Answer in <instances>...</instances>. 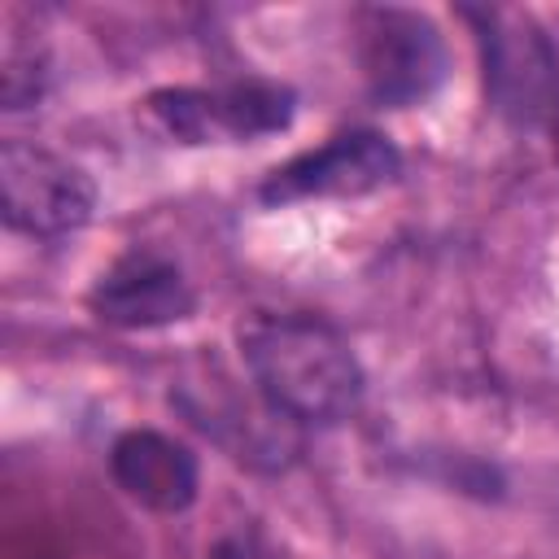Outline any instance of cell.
<instances>
[{
  "instance_id": "1",
  "label": "cell",
  "mask_w": 559,
  "mask_h": 559,
  "mask_svg": "<svg viewBox=\"0 0 559 559\" xmlns=\"http://www.w3.org/2000/svg\"><path fill=\"white\" fill-rule=\"evenodd\" d=\"M240 345L258 393L293 424H336L362 397L354 349L310 314H258L240 328Z\"/></svg>"
},
{
  "instance_id": "2",
  "label": "cell",
  "mask_w": 559,
  "mask_h": 559,
  "mask_svg": "<svg viewBox=\"0 0 559 559\" xmlns=\"http://www.w3.org/2000/svg\"><path fill=\"white\" fill-rule=\"evenodd\" d=\"M0 205L4 223L26 236H66L92 218L96 188L83 166L66 162L26 140H4L0 148Z\"/></svg>"
},
{
  "instance_id": "3",
  "label": "cell",
  "mask_w": 559,
  "mask_h": 559,
  "mask_svg": "<svg viewBox=\"0 0 559 559\" xmlns=\"http://www.w3.org/2000/svg\"><path fill=\"white\" fill-rule=\"evenodd\" d=\"M358 35L362 74L380 105H415L445 79V44L424 13L367 9Z\"/></svg>"
},
{
  "instance_id": "4",
  "label": "cell",
  "mask_w": 559,
  "mask_h": 559,
  "mask_svg": "<svg viewBox=\"0 0 559 559\" xmlns=\"http://www.w3.org/2000/svg\"><path fill=\"white\" fill-rule=\"evenodd\" d=\"M148 109L183 144H205L218 135L253 140L293 122V92L280 83H231L218 92L162 87L148 96Z\"/></svg>"
},
{
  "instance_id": "5",
  "label": "cell",
  "mask_w": 559,
  "mask_h": 559,
  "mask_svg": "<svg viewBox=\"0 0 559 559\" xmlns=\"http://www.w3.org/2000/svg\"><path fill=\"white\" fill-rule=\"evenodd\" d=\"M480 44L493 105L524 127H559V61L550 44L511 13H485Z\"/></svg>"
},
{
  "instance_id": "6",
  "label": "cell",
  "mask_w": 559,
  "mask_h": 559,
  "mask_svg": "<svg viewBox=\"0 0 559 559\" xmlns=\"http://www.w3.org/2000/svg\"><path fill=\"white\" fill-rule=\"evenodd\" d=\"M397 170H402V157L393 140H384L380 131H345L275 166L262 183V201L288 205V201H310V197H362L397 179Z\"/></svg>"
},
{
  "instance_id": "7",
  "label": "cell",
  "mask_w": 559,
  "mask_h": 559,
  "mask_svg": "<svg viewBox=\"0 0 559 559\" xmlns=\"http://www.w3.org/2000/svg\"><path fill=\"white\" fill-rule=\"evenodd\" d=\"M96 319L114 328H162L192 310V288L183 271L148 249L122 253L87 293Z\"/></svg>"
},
{
  "instance_id": "8",
  "label": "cell",
  "mask_w": 559,
  "mask_h": 559,
  "mask_svg": "<svg viewBox=\"0 0 559 559\" xmlns=\"http://www.w3.org/2000/svg\"><path fill=\"white\" fill-rule=\"evenodd\" d=\"M109 472L127 489V498L162 515H175L197 498V459L188 454V445L153 428L122 432L109 450Z\"/></svg>"
}]
</instances>
